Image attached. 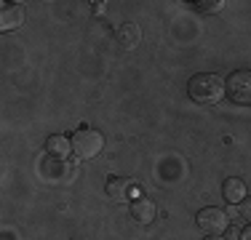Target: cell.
Masks as SVG:
<instances>
[{
    "label": "cell",
    "mask_w": 251,
    "mask_h": 240,
    "mask_svg": "<svg viewBox=\"0 0 251 240\" xmlns=\"http://www.w3.org/2000/svg\"><path fill=\"white\" fill-rule=\"evenodd\" d=\"M190 96H193L198 104H217L225 94V83L222 77L208 75V72H201V75L190 77Z\"/></svg>",
    "instance_id": "6da1fadb"
},
{
    "label": "cell",
    "mask_w": 251,
    "mask_h": 240,
    "mask_svg": "<svg viewBox=\"0 0 251 240\" xmlns=\"http://www.w3.org/2000/svg\"><path fill=\"white\" fill-rule=\"evenodd\" d=\"M155 214H158V208H155V203L150 197H139V200L131 203V219H136L139 224H150L155 219Z\"/></svg>",
    "instance_id": "52a82bcc"
},
{
    "label": "cell",
    "mask_w": 251,
    "mask_h": 240,
    "mask_svg": "<svg viewBox=\"0 0 251 240\" xmlns=\"http://www.w3.org/2000/svg\"><path fill=\"white\" fill-rule=\"evenodd\" d=\"M225 91L235 104H251V70H235L227 77Z\"/></svg>",
    "instance_id": "3957f363"
},
{
    "label": "cell",
    "mask_w": 251,
    "mask_h": 240,
    "mask_svg": "<svg viewBox=\"0 0 251 240\" xmlns=\"http://www.w3.org/2000/svg\"><path fill=\"white\" fill-rule=\"evenodd\" d=\"M206 240H225V238H219V235H206Z\"/></svg>",
    "instance_id": "5bb4252c"
},
{
    "label": "cell",
    "mask_w": 251,
    "mask_h": 240,
    "mask_svg": "<svg viewBox=\"0 0 251 240\" xmlns=\"http://www.w3.org/2000/svg\"><path fill=\"white\" fill-rule=\"evenodd\" d=\"M241 240H251V227H246V230L241 232Z\"/></svg>",
    "instance_id": "4fadbf2b"
},
{
    "label": "cell",
    "mask_w": 251,
    "mask_h": 240,
    "mask_svg": "<svg viewBox=\"0 0 251 240\" xmlns=\"http://www.w3.org/2000/svg\"><path fill=\"white\" fill-rule=\"evenodd\" d=\"M131 190H134V184L126 182L123 176H112L110 182H107V197H112L115 203H123L131 197Z\"/></svg>",
    "instance_id": "ba28073f"
},
{
    "label": "cell",
    "mask_w": 251,
    "mask_h": 240,
    "mask_svg": "<svg viewBox=\"0 0 251 240\" xmlns=\"http://www.w3.org/2000/svg\"><path fill=\"white\" fill-rule=\"evenodd\" d=\"M222 195H225V200L230 203H241L243 197H246V184L241 182V179H227V182L222 184Z\"/></svg>",
    "instance_id": "9c48e42d"
},
{
    "label": "cell",
    "mask_w": 251,
    "mask_h": 240,
    "mask_svg": "<svg viewBox=\"0 0 251 240\" xmlns=\"http://www.w3.org/2000/svg\"><path fill=\"white\" fill-rule=\"evenodd\" d=\"M115 40H118V46H121L123 51H134V48L142 43V29H139V24L123 22L121 27L115 29Z\"/></svg>",
    "instance_id": "8992f818"
},
{
    "label": "cell",
    "mask_w": 251,
    "mask_h": 240,
    "mask_svg": "<svg viewBox=\"0 0 251 240\" xmlns=\"http://www.w3.org/2000/svg\"><path fill=\"white\" fill-rule=\"evenodd\" d=\"M104 147V136L94 128H80L77 134L73 136V152L77 160H91L97 158Z\"/></svg>",
    "instance_id": "7a4b0ae2"
},
{
    "label": "cell",
    "mask_w": 251,
    "mask_h": 240,
    "mask_svg": "<svg viewBox=\"0 0 251 240\" xmlns=\"http://www.w3.org/2000/svg\"><path fill=\"white\" fill-rule=\"evenodd\" d=\"M195 8H198L201 14H219V11L225 8V0H198Z\"/></svg>",
    "instance_id": "8fae6325"
},
{
    "label": "cell",
    "mask_w": 251,
    "mask_h": 240,
    "mask_svg": "<svg viewBox=\"0 0 251 240\" xmlns=\"http://www.w3.org/2000/svg\"><path fill=\"white\" fill-rule=\"evenodd\" d=\"M70 149H73V142H67L64 136H49V142H46V152L53 155V158H67Z\"/></svg>",
    "instance_id": "30bf717a"
},
{
    "label": "cell",
    "mask_w": 251,
    "mask_h": 240,
    "mask_svg": "<svg viewBox=\"0 0 251 240\" xmlns=\"http://www.w3.org/2000/svg\"><path fill=\"white\" fill-rule=\"evenodd\" d=\"M227 224H230V219H227V214L222 211V208H203V211L198 214V227L206 235H219V232L227 230Z\"/></svg>",
    "instance_id": "277c9868"
},
{
    "label": "cell",
    "mask_w": 251,
    "mask_h": 240,
    "mask_svg": "<svg viewBox=\"0 0 251 240\" xmlns=\"http://www.w3.org/2000/svg\"><path fill=\"white\" fill-rule=\"evenodd\" d=\"M238 216L251 227V197H243V200L238 203Z\"/></svg>",
    "instance_id": "7c38bea8"
},
{
    "label": "cell",
    "mask_w": 251,
    "mask_h": 240,
    "mask_svg": "<svg viewBox=\"0 0 251 240\" xmlns=\"http://www.w3.org/2000/svg\"><path fill=\"white\" fill-rule=\"evenodd\" d=\"M25 24V5L22 3H3L0 8V29L11 32V29H19Z\"/></svg>",
    "instance_id": "5b68a950"
}]
</instances>
